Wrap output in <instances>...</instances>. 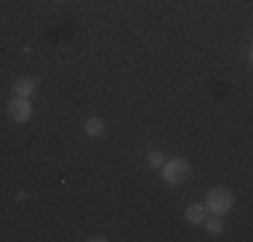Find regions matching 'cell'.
I'll use <instances>...</instances> for the list:
<instances>
[{"label":"cell","instance_id":"cell-1","mask_svg":"<svg viewBox=\"0 0 253 242\" xmlns=\"http://www.w3.org/2000/svg\"><path fill=\"white\" fill-rule=\"evenodd\" d=\"M159 169H162V178H165L167 183H172V186H180V183H186V180L191 178V161L183 159V156H175V159H170V161L165 159V164H162Z\"/></svg>","mask_w":253,"mask_h":242},{"label":"cell","instance_id":"cell-2","mask_svg":"<svg viewBox=\"0 0 253 242\" xmlns=\"http://www.w3.org/2000/svg\"><path fill=\"white\" fill-rule=\"evenodd\" d=\"M205 207L210 215H226L234 207V194L229 189H213L205 197Z\"/></svg>","mask_w":253,"mask_h":242},{"label":"cell","instance_id":"cell-3","mask_svg":"<svg viewBox=\"0 0 253 242\" xmlns=\"http://www.w3.org/2000/svg\"><path fill=\"white\" fill-rule=\"evenodd\" d=\"M8 116H11V121H16V124H25V121L33 116V105L27 102V97H14V100L8 102Z\"/></svg>","mask_w":253,"mask_h":242},{"label":"cell","instance_id":"cell-4","mask_svg":"<svg viewBox=\"0 0 253 242\" xmlns=\"http://www.w3.org/2000/svg\"><path fill=\"white\" fill-rule=\"evenodd\" d=\"M208 215L210 213H208V207H205V204H189V207H186V221L194 223V226H202Z\"/></svg>","mask_w":253,"mask_h":242},{"label":"cell","instance_id":"cell-5","mask_svg":"<svg viewBox=\"0 0 253 242\" xmlns=\"http://www.w3.org/2000/svg\"><path fill=\"white\" fill-rule=\"evenodd\" d=\"M84 129H86V135H89V137H100L102 132H105V121L97 119V116H92V119H86Z\"/></svg>","mask_w":253,"mask_h":242},{"label":"cell","instance_id":"cell-6","mask_svg":"<svg viewBox=\"0 0 253 242\" xmlns=\"http://www.w3.org/2000/svg\"><path fill=\"white\" fill-rule=\"evenodd\" d=\"M33 92H35V81H30V78H19L14 83V97H30Z\"/></svg>","mask_w":253,"mask_h":242},{"label":"cell","instance_id":"cell-7","mask_svg":"<svg viewBox=\"0 0 253 242\" xmlns=\"http://www.w3.org/2000/svg\"><path fill=\"white\" fill-rule=\"evenodd\" d=\"M205 226H208L210 234H224V221H221V215H208L205 218Z\"/></svg>","mask_w":253,"mask_h":242},{"label":"cell","instance_id":"cell-8","mask_svg":"<svg viewBox=\"0 0 253 242\" xmlns=\"http://www.w3.org/2000/svg\"><path fill=\"white\" fill-rule=\"evenodd\" d=\"M146 161H148V167H151V169H159L162 164H165V154H162V151H148Z\"/></svg>","mask_w":253,"mask_h":242}]
</instances>
